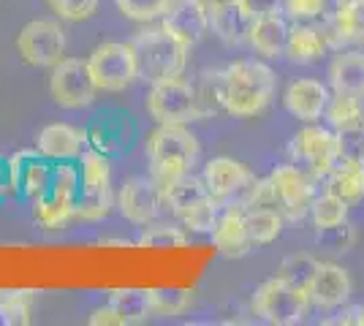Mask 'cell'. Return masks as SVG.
<instances>
[{
	"instance_id": "33",
	"label": "cell",
	"mask_w": 364,
	"mask_h": 326,
	"mask_svg": "<svg viewBox=\"0 0 364 326\" xmlns=\"http://www.w3.org/2000/svg\"><path fill=\"white\" fill-rule=\"evenodd\" d=\"M0 324H31V291H0Z\"/></svg>"
},
{
	"instance_id": "32",
	"label": "cell",
	"mask_w": 364,
	"mask_h": 326,
	"mask_svg": "<svg viewBox=\"0 0 364 326\" xmlns=\"http://www.w3.org/2000/svg\"><path fill=\"white\" fill-rule=\"evenodd\" d=\"M326 117L329 123L340 131L346 125H353L364 120V107H362V98H353V95H337L326 104Z\"/></svg>"
},
{
	"instance_id": "39",
	"label": "cell",
	"mask_w": 364,
	"mask_h": 326,
	"mask_svg": "<svg viewBox=\"0 0 364 326\" xmlns=\"http://www.w3.org/2000/svg\"><path fill=\"white\" fill-rule=\"evenodd\" d=\"M329 0H286V11L294 19H316L326 11Z\"/></svg>"
},
{
	"instance_id": "31",
	"label": "cell",
	"mask_w": 364,
	"mask_h": 326,
	"mask_svg": "<svg viewBox=\"0 0 364 326\" xmlns=\"http://www.w3.org/2000/svg\"><path fill=\"white\" fill-rule=\"evenodd\" d=\"M318 264L313 256H304V253H296V256H289L280 269H277V278H283L289 286L299 288L304 294H310V286L316 280V272H318Z\"/></svg>"
},
{
	"instance_id": "36",
	"label": "cell",
	"mask_w": 364,
	"mask_h": 326,
	"mask_svg": "<svg viewBox=\"0 0 364 326\" xmlns=\"http://www.w3.org/2000/svg\"><path fill=\"white\" fill-rule=\"evenodd\" d=\"M122 16L134 19V22H152L158 16H164L171 6V0H114Z\"/></svg>"
},
{
	"instance_id": "1",
	"label": "cell",
	"mask_w": 364,
	"mask_h": 326,
	"mask_svg": "<svg viewBox=\"0 0 364 326\" xmlns=\"http://www.w3.org/2000/svg\"><path fill=\"white\" fill-rule=\"evenodd\" d=\"M274 98V71L258 60H240L223 71V109L234 117H256Z\"/></svg>"
},
{
	"instance_id": "18",
	"label": "cell",
	"mask_w": 364,
	"mask_h": 326,
	"mask_svg": "<svg viewBox=\"0 0 364 326\" xmlns=\"http://www.w3.org/2000/svg\"><path fill=\"white\" fill-rule=\"evenodd\" d=\"M350 291H353V283H350L348 272L340 264L321 261L316 280L310 286V302L323 308V310H334V308H343L348 302Z\"/></svg>"
},
{
	"instance_id": "11",
	"label": "cell",
	"mask_w": 364,
	"mask_h": 326,
	"mask_svg": "<svg viewBox=\"0 0 364 326\" xmlns=\"http://www.w3.org/2000/svg\"><path fill=\"white\" fill-rule=\"evenodd\" d=\"M19 58L36 68H52L63 60L65 33L55 19H33L16 36Z\"/></svg>"
},
{
	"instance_id": "40",
	"label": "cell",
	"mask_w": 364,
	"mask_h": 326,
	"mask_svg": "<svg viewBox=\"0 0 364 326\" xmlns=\"http://www.w3.org/2000/svg\"><path fill=\"white\" fill-rule=\"evenodd\" d=\"M237 3L253 19H258V16H267V14H280V9H283L286 0H237Z\"/></svg>"
},
{
	"instance_id": "9",
	"label": "cell",
	"mask_w": 364,
	"mask_h": 326,
	"mask_svg": "<svg viewBox=\"0 0 364 326\" xmlns=\"http://www.w3.org/2000/svg\"><path fill=\"white\" fill-rule=\"evenodd\" d=\"M49 90L55 104L63 109H82L90 107L98 95V85L92 79L87 60L79 58H63L58 65H52Z\"/></svg>"
},
{
	"instance_id": "25",
	"label": "cell",
	"mask_w": 364,
	"mask_h": 326,
	"mask_svg": "<svg viewBox=\"0 0 364 326\" xmlns=\"http://www.w3.org/2000/svg\"><path fill=\"white\" fill-rule=\"evenodd\" d=\"M332 36L321 28H313V25H294L289 36V47H286V55H289L294 63H316L326 55V49L332 47Z\"/></svg>"
},
{
	"instance_id": "26",
	"label": "cell",
	"mask_w": 364,
	"mask_h": 326,
	"mask_svg": "<svg viewBox=\"0 0 364 326\" xmlns=\"http://www.w3.org/2000/svg\"><path fill=\"white\" fill-rule=\"evenodd\" d=\"M245 232L253 245H269L283 232V215L274 207H242Z\"/></svg>"
},
{
	"instance_id": "20",
	"label": "cell",
	"mask_w": 364,
	"mask_h": 326,
	"mask_svg": "<svg viewBox=\"0 0 364 326\" xmlns=\"http://www.w3.org/2000/svg\"><path fill=\"white\" fill-rule=\"evenodd\" d=\"M85 131H76L68 123H52L41 128V134L36 136V150L46 161H76L82 156V144H85Z\"/></svg>"
},
{
	"instance_id": "3",
	"label": "cell",
	"mask_w": 364,
	"mask_h": 326,
	"mask_svg": "<svg viewBox=\"0 0 364 326\" xmlns=\"http://www.w3.org/2000/svg\"><path fill=\"white\" fill-rule=\"evenodd\" d=\"M131 44L136 49L139 77L150 79V82L182 77L191 47L180 41L171 31H166L164 25L141 31Z\"/></svg>"
},
{
	"instance_id": "7",
	"label": "cell",
	"mask_w": 364,
	"mask_h": 326,
	"mask_svg": "<svg viewBox=\"0 0 364 326\" xmlns=\"http://www.w3.org/2000/svg\"><path fill=\"white\" fill-rule=\"evenodd\" d=\"M82 193L76 196V212L79 220H101L109 215L112 207V171L109 161L101 153H85L82 156V177H79Z\"/></svg>"
},
{
	"instance_id": "27",
	"label": "cell",
	"mask_w": 364,
	"mask_h": 326,
	"mask_svg": "<svg viewBox=\"0 0 364 326\" xmlns=\"http://www.w3.org/2000/svg\"><path fill=\"white\" fill-rule=\"evenodd\" d=\"M326 177H329L326 190H332L334 196H340L343 202L356 204L364 199V166L340 158Z\"/></svg>"
},
{
	"instance_id": "4",
	"label": "cell",
	"mask_w": 364,
	"mask_h": 326,
	"mask_svg": "<svg viewBox=\"0 0 364 326\" xmlns=\"http://www.w3.org/2000/svg\"><path fill=\"white\" fill-rule=\"evenodd\" d=\"M164 204L180 217L185 229L196 234H213L218 220V199L210 193L204 180L185 174L164 185Z\"/></svg>"
},
{
	"instance_id": "29",
	"label": "cell",
	"mask_w": 364,
	"mask_h": 326,
	"mask_svg": "<svg viewBox=\"0 0 364 326\" xmlns=\"http://www.w3.org/2000/svg\"><path fill=\"white\" fill-rule=\"evenodd\" d=\"M196 95V120H207L223 109V71L218 74H201L193 82Z\"/></svg>"
},
{
	"instance_id": "34",
	"label": "cell",
	"mask_w": 364,
	"mask_h": 326,
	"mask_svg": "<svg viewBox=\"0 0 364 326\" xmlns=\"http://www.w3.org/2000/svg\"><path fill=\"white\" fill-rule=\"evenodd\" d=\"M150 305L155 315H180L191 308V291L182 288H150Z\"/></svg>"
},
{
	"instance_id": "41",
	"label": "cell",
	"mask_w": 364,
	"mask_h": 326,
	"mask_svg": "<svg viewBox=\"0 0 364 326\" xmlns=\"http://www.w3.org/2000/svg\"><path fill=\"white\" fill-rule=\"evenodd\" d=\"M329 324H356V326H364V308H350V310L343 313L340 318H332Z\"/></svg>"
},
{
	"instance_id": "6",
	"label": "cell",
	"mask_w": 364,
	"mask_h": 326,
	"mask_svg": "<svg viewBox=\"0 0 364 326\" xmlns=\"http://www.w3.org/2000/svg\"><path fill=\"white\" fill-rule=\"evenodd\" d=\"M76 196H79V177H76V171L68 163H58L49 188L33 202L36 220L44 229H49V232L65 229L68 220L76 212Z\"/></svg>"
},
{
	"instance_id": "23",
	"label": "cell",
	"mask_w": 364,
	"mask_h": 326,
	"mask_svg": "<svg viewBox=\"0 0 364 326\" xmlns=\"http://www.w3.org/2000/svg\"><path fill=\"white\" fill-rule=\"evenodd\" d=\"M329 85L337 95L364 98V52H343L329 65Z\"/></svg>"
},
{
	"instance_id": "14",
	"label": "cell",
	"mask_w": 364,
	"mask_h": 326,
	"mask_svg": "<svg viewBox=\"0 0 364 326\" xmlns=\"http://www.w3.org/2000/svg\"><path fill=\"white\" fill-rule=\"evenodd\" d=\"M117 207L125 220L136 223V226H147L152 223L164 204V188L155 177H131L125 185L120 188L117 196Z\"/></svg>"
},
{
	"instance_id": "21",
	"label": "cell",
	"mask_w": 364,
	"mask_h": 326,
	"mask_svg": "<svg viewBox=\"0 0 364 326\" xmlns=\"http://www.w3.org/2000/svg\"><path fill=\"white\" fill-rule=\"evenodd\" d=\"M213 242L220 253L234 256V259H240L253 248V242L247 239V232H245V210L240 204L237 207L231 204V207H226L223 215H218L213 229Z\"/></svg>"
},
{
	"instance_id": "30",
	"label": "cell",
	"mask_w": 364,
	"mask_h": 326,
	"mask_svg": "<svg viewBox=\"0 0 364 326\" xmlns=\"http://www.w3.org/2000/svg\"><path fill=\"white\" fill-rule=\"evenodd\" d=\"M348 207H350L348 202H343L340 196H334L332 190H326L323 196H318V199L313 202V210H310L316 229H318V232H334V229L346 226V220H348Z\"/></svg>"
},
{
	"instance_id": "10",
	"label": "cell",
	"mask_w": 364,
	"mask_h": 326,
	"mask_svg": "<svg viewBox=\"0 0 364 326\" xmlns=\"http://www.w3.org/2000/svg\"><path fill=\"white\" fill-rule=\"evenodd\" d=\"M147 109H150L152 120H158V125H185L196 120L193 85H188L182 77L152 82Z\"/></svg>"
},
{
	"instance_id": "22",
	"label": "cell",
	"mask_w": 364,
	"mask_h": 326,
	"mask_svg": "<svg viewBox=\"0 0 364 326\" xmlns=\"http://www.w3.org/2000/svg\"><path fill=\"white\" fill-rule=\"evenodd\" d=\"M289 36H291V28L283 16L267 14L253 19L250 41L247 44L256 49L258 55H264V58H280V55H286Z\"/></svg>"
},
{
	"instance_id": "35",
	"label": "cell",
	"mask_w": 364,
	"mask_h": 326,
	"mask_svg": "<svg viewBox=\"0 0 364 326\" xmlns=\"http://www.w3.org/2000/svg\"><path fill=\"white\" fill-rule=\"evenodd\" d=\"M337 144H340V158L364 166V120L353 125H346L337 131Z\"/></svg>"
},
{
	"instance_id": "24",
	"label": "cell",
	"mask_w": 364,
	"mask_h": 326,
	"mask_svg": "<svg viewBox=\"0 0 364 326\" xmlns=\"http://www.w3.org/2000/svg\"><path fill=\"white\" fill-rule=\"evenodd\" d=\"M210 28H213L220 41L237 47V44L250 41L253 16L247 14L240 3H228V6H220V9L210 11Z\"/></svg>"
},
{
	"instance_id": "42",
	"label": "cell",
	"mask_w": 364,
	"mask_h": 326,
	"mask_svg": "<svg viewBox=\"0 0 364 326\" xmlns=\"http://www.w3.org/2000/svg\"><path fill=\"white\" fill-rule=\"evenodd\" d=\"M204 6H207V11H213V9H220V6H228V3H237V0H201Z\"/></svg>"
},
{
	"instance_id": "28",
	"label": "cell",
	"mask_w": 364,
	"mask_h": 326,
	"mask_svg": "<svg viewBox=\"0 0 364 326\" xmlns=\"http://www.w3.org/2000/svg\"><path fill=\"white\" fill-rule=\"evenodd\" d=\"M332 28H334V41L364 47V0L337 3Z\"/></svg>"
},
{
	"instance_id": "13",
	"label": "cell",
	"mask_w": 364,
	"mask_h": 326,
	"mask_svg": "<svg viewBox=\"0 0 364 326\" xmlns=\"http://www.w3.org/2000/svg\"><path fill=\"white\" fill-rule=\"evenodd\" d=\"M269 183L274 190V202L280 207V212L291 220H302L310 215L313 202H316V190L310 185V177L296 166H277L269 174Z\"/></svg>"
},
{
	"instance_id": "15",
	"label": "cell",
	"mask_w": 364,
	"mask_h": 326,
	"mask_svg": "<svg viewBox=\"0 0 364 326\" xmlns=\"http://www.w3.org/2000/svg\"><path fill=\"white\" fill-rule=\"evenodd\" d=\"M152 315L150 305V291L141 288H117L112 291L109 302L104 308L90 315L92 326H128V324H141Z\"/></svg>"
},
{
	"instance_id": "2",
	"label": "cell",
	"mask_w": 364,
	"mask_h": 326,
	"mask_svg": "<svg viewBox=\"0 0 364 326\" xmlns=\"http://www.w3.org/2000/svg\"><path fill=\"white\" fill-rule=\"evenodd\" d=\"M147 158L152 177L164 188L193 169L198 158V141L185 125H158L147 136Z\"/></svg>"
},
{
	"instance_id": "19",
	"label": "cell",
	"mask_w": 364,
	"mask_h": 326,
	"mask_svg": "<svg viewBox=\"0 0 364 326\" xmlns=\"http://www.w3.org/2000/svg\"><path fill=\"white\" fill-rule=\"evenodd\" d=\"M283 101H286V109L296 120L316 123V120H321V114L326 112L329 93H326V87L321 85L318 79H294L289 85V90H286V95H283Z\"/></svg>"
},
{
	"instance_id": "12",
	"label": "cell",
	"mask_w": 364,
	"mask_h": 326,
	"mask_svg": "<svg viewBox=\"0 0 364 326\" xmlns=\"http://www.w3.org/2000/svg\"><path fill=\"white\" fill-rule=\"evenodd\" d=\"M291 156L296 163H304L307 174L326 177L340 161V144L337 134L321 128V125H304L302 131L291 139Z\"/></svg>"
},
{
	"instance_id": "8",
	"label": "cell",
	"mask_w": 364,
	"mask_h": 326,
	"mask_svg": "<svg viewBox=\"0 0 364 326\" xmlns=\"http://www.w3.org/2000/svg\"><path fill=\"white\" fill-rule=\"evenodd\" d=\"M87 65H90L98 90H107V93H120L125 87H131L134 79L139 77V60L134 44H120V41L101 44V47L92 49Z\"/></svg>"
},
{
	"instance_id": "17",
	"label": "cell",
	"mask_w": 364,
	"mask_h": 326,
	"mask_svg": "<svg viewBox=\"0 0 364 326\" xmlns=\"http://www.w3.org/2000/svg\"><path fill=\"white\" fill-rule=\"evenodd\" d=\"M204 183H207L215 199L223 202V199H231L237 193H245L256 180H253L250 169L240 161H234V158H213L207 163V169H204Z\"/></svg>"
},
{
	"instance_id": "38",
	"label": "cell",
	"mask_w": 364,
	"mask_h": 326,
	"mask_svg": "<svg viewBox=\"0 0 364 326\" xmlns=\"http://www.w3.org/2000/svg\"><path fill=\"white\" fill-rule=\"evenodd\" d=\"M49 9L65 22H82L95 14L98 0H49Z\"/></svg>"
},
{
	"instance_id": "16",
	"label": "cell",
	"mask_w": 364,
	"mask_h": 326,
	"mask_svg": "<svg viewBox=\"0 0 364 326\" xmlns=\"http://www.w3.org/2000/svg\"><path fill=\"white\" fill-rule=\"evenodd\" d=\"M164 28L188 47H193L210 31V11L201 0H171L168 11L164 14Z\"/></svg>"
},
{
	"instance_id": "5",
	"label": "cell",
	"mask_w": 364,
	"mask_h": 326,
	"mask_svg": "<svg viewBox=\"0 0 364 326\" xmlns=\"http://www.w3.org/2000/svg\"><path fill=\"white\" fill-rule=\"evenodd\" d=\"M310 308V294L289 286L283 278H272L258 286L253 296V313L264 318L267 324L277 326H294L302 324Z\"/></svg>"
},
{
	"instance_id": "43",
	"label": "cell",
	"mask_w": 364,
	"mask_h": 326,
	"mask_svg": "<svg viewBox=\"0 0 364 326\" xmlns=\"http://www.w3.org/2000/svg\"><path fill=\"white\" fill-rule=\"evenodd\" d=\"M334 3H346V0H334Z\"/></svg>"
},
{
	"instance_id": "37",
	"label": "cell",
	"mask_w": 364,
	"mask_h": 326,
	"mask_svg": "<svg viewBox=\"0 0 364 326\" xmlns=\"http://www.w3.org/2000/svg\"><path fill=\"white\" fill-rule=\"evenodd\" d=\"M188 242V237L177 226H152L139 237L141 248H180Z\"/></svg>"
}]
</instances>
